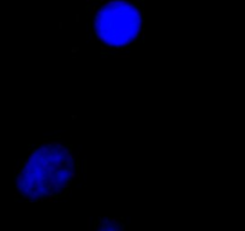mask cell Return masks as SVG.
I'll list each match as a JSON object with an SVG mask.
<instances>
[{
	"label": "cell",
	"instance_id": "6da1fadb",
	"mask_svg": "<svg viewBox=\"0 0 245 231\" xmlns=\"http://www.w3.org/2000/svg\"><path fill=\"white\" fill-rule=\"evenodd\" d=\"M76 175L73 149L63 143H45L30 148L17 165L16 192L31 202L64 197Z\"/></svg>",
	"mask_w": 245,
	"mask_h": 231
},
{
	"label": "cell",
	"instance_id": "7a4b0ae2",
	"mask_svg": "<svg viewBox=\"0 0 245 231\" xmlns=\"http://www.w3.org/2000/svg\"><path fill=\"white\" fill-rule=\"evenodd\" d=\"M142 23L138 6L125 0H114L103 4L96 11L94 33L103 48L120 51L138 40Z\"/></svg>",
	"mask_w": 245,
	"mask_h": 231
},
{
	"label": "cell",
	"instance_id": "3957f363",
	"mask_svg": "<svg viewBox=\"0 0 245 231\" xmlns=\"http://www.w3.org/2000/svg\"><path fill=\"white\" fill-rule=\"evenodd\" d=\"M91 231H129V229L121 219L106 217L94 221Z\"/></svg>",
	"mask_w": 245,
	"mask_h": 231
}]
</instances>
